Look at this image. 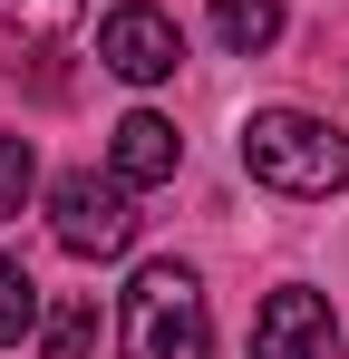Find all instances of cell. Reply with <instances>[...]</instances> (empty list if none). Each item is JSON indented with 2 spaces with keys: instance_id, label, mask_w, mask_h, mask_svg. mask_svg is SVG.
I'll use <instances>...</instances> for the list:
<instances>
[{
  "instance_id": "1",
  "label": "cell",
  "mask_w": 349,
  "mask_h": 359,
  "mask_svg": "<svg viewBox=\"0 0 349 359\" xmlns=\"http://www.w3.org/2000/svg\"><path fill=\"white\" fill-rule=\"evenodd\" d=\"M242 175L272 194H340L349 184V136L310 107H252L242 117Z\"/></svg>"
},
{
  "instance_id": "2",
  "label": "cell",
  "mask_w": 349,
  "mask_h": 359,
  "mask_svg": "<svg viewBox=\"0 0 349 359\" xmlns=\"http://www.w3.org/2000/svg\"><path fill=\"white\" fill-rule=\"evenodd\" d=\"M126 359H214V320H204V282L184 262H146L126 282Z\"/></svg>"
},
{
  "instance_id": "3",
  "label": "cell",
  "mask_w": 349,
  "mask_h": 359,
  "mask_svg": "<svg viewBox=\"0 0 349 359\" xmlns=\"http://www.w3.org/2000/svg\"><path fill=\"white\" fill-rule=\"evenodd\" d=\"M49 233L58 252H78V262H116L126 243H136V204H126V184L116 175H58L49 184Z\"/></svg>"
},
{
  "instance_id": "4",
  "label": "cell",
  "mask_w": 349,
  "mask_h": 359,
  "mask_svg": "<svg viewBox=\"0 0 349 359\" xmlns=\"http://www.w3.org/2000/svg\"><path fill=\"white\" fill-rule=\"evenodd\" d=\"M97 59H107L126 88H156V78H174V68H184V29H174L165 10L126 0V10H107V20H97Z\"/></svg>"
},
{
  "instance_id": "5",
  "label": "cell",
  "mask_w": 349,
  "mask_h": 359,
  "mask_svg": "<svg viewBox=\"0 0 349 359\" xmlns=\"http://www.w3.org/2000/svg\"><path fill=\"white\" fill-rule=\"evenodd\" d=\"M252 359H340V320H330V301L320 292H272L262 301V320H252Z\"/></svg>"
},
{
  "instance_id": "6",
  "label": "cell",
  "mask_w": 349,
  "mask_h": 359,
  "mask_svg": "<svg viewBox=\"0 0 349 359\" xmlns=\"http://www.w3.org/2000/svg\"><path fill=\"white\" fill-rule=\"evenodd\" d=\"M174 165H184V136H174L156 107H136V117H116L107 126V175L136 194V184H165Z\"/></svg>"
},
{
  "instance_id": "7",
  "label": "cell",
  "mask_w": 349,
  "mask_h": 359,
  "mask_svg": "<svg viewBox=\"0 0 349 359\" xmlns=\"http://www.w3.org/2000/svg\"><path fill=\"white\" fill-rule=\"evenodd\" d=\"M214 39H224L233 59H262L282 39V0H214Z\"/></svg>"
},
{
  "instance_id": "8",
  "label": "cell",
  "mask_w": 349,
  "mask_h": 359,
  "mask_svg": "<svg viewBox=\"0 0 349 359\" xmlns=\"http://www.w3.org/2000/svg\"><path fill=\"white\" fill-rule=\"evenodd\" d=\"M39 340H49V359H88V350H97V292L58 301L49 320H39Z\"/></svg>"
},
{
  "instance_id": "9",
  "label": "cell",
  "mask_w": 349,
  "mask_h": 359,
  "mask_svg": "<svg viewBox=\"0 0 349 359\" xmlns=\"http://www.w3.org/2000/svg\"><path fill=\"white\" fill-rule=\"evenodd\" d=\"M39 330V282H29V262H10L0 252V350L10 340H29Z\"/></svg>"
},
{
  "instance_id": "10",
  "label": "cell",
  "mask_w": 349,
  "mask_h": 359,
  "mask_svg": "<svg viewBox=\"0 0 349 359\" xmlns=\"http://www.w3.org/2000/svg\"><path fill=\"white\" fill-rule=\"evenodd\" d=\"M29 184H39V156H29V136H0V224L29 204Z\"/></svg>"
},
{
  "instance_id": "11",
  "label": "cell",
  "mask_w": 349,
  "mask_h": 359,
  "mask_svg": "<svg viewBox=\"0 0 349 359\" xmlns=\"http://www.w3.org/2000/svg\"><path fill=\"white\" fill-rule=\"evenodd\" d=\"M0 20L29 39H58V29H78V0H0Z\"/></svg>"
}]
</instances>
